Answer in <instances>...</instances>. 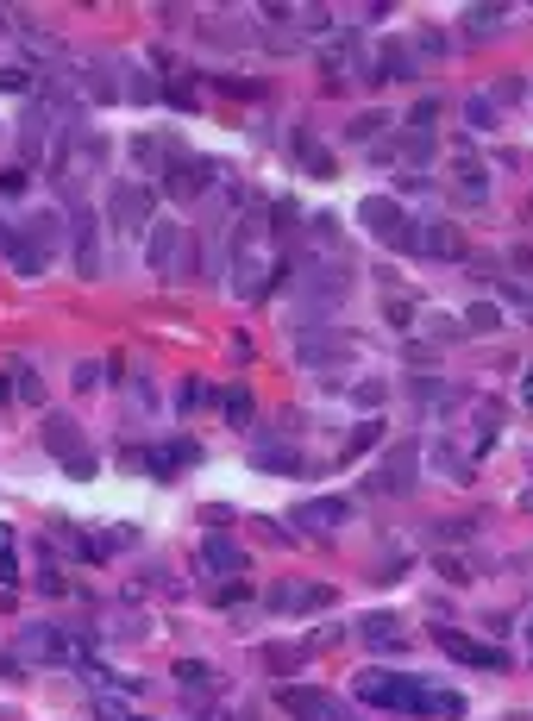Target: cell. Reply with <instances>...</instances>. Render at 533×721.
<instances>
[{
    "label": "cell",
    "mask_w": 533,
    "mask_h": 721,
    "mask_svg": "<svg viewBox=\"0 0 533 721\" xmlns=\"http://www.w3.org/2000/svg\"><path fill=\"white\" fill-rule=\"evenodd\" d=\"M0 95H32V69L26 63H0Z\"/></svg>",
    "instance_id": "83f0119b"
},
{
    "label": "cell",
    "mask_w": 533,
    "mask_h": 721,
    "mask_svg": "<svg viewBox=\"0 0 533 721\" xmlns=\"http://www.w3.org/2000/svg\"><path fill=\"white\" fill-rule=\"evenodd\" d=\"M358 220L370 226V239H383L389 251H396V245H402V232H408V214H402V201H389V195H364Z\"/></svg>",
    "instance_id": "8fae6325"
},
{
    "label": "cell",
    "mask_w": 533,
    "mask_h": 721,
    "mask_svg": "<svg viewBox=\"0 0 533 721\" xmlns=\"http://www.w3.org/2000/svg\"><path fill=\"white\" fill-rule=\"evenodd\" d=\"M521 408H533V370L521 377Z\"/></svg>",
    "instance_id": "74e56055"
},
{
    "label": "cell",
    "mask_w": 533,
    "mask_h": 721,
    "mask_svg": "<svg viewBox=\"0 0 533 721\" xmlns=\"http://www.w3.org/2000/svg\"><path fill=\"white\" fill-rule=\"evenodd\" d=\"M69 239H76V276H101V220L88 214V207H76Z\"/></svg>",
    "instance_id": "4fadbf2b"
},
{
    "label": "cell",
    "mask_w": 533,
    "mask_h": 721,
    "mask_svg": "<svg viewBox=\"0 0 533 721\" xmlns=\"http://www.w3.org/2000/svg\"><path fill=\"white\" fill-rule=\"evenodd\" d=\"M201 558H207V565H214V571H226V577H245V552H239L233 540H226L220 527L207 533V546H201Z\"/></svg>",
    "instance_id": "ac0fdd59"
},
{
    "label": "cell",
    "mask_w": 533,
    "mask_h": 721,
    "mask_svg": "<svg viewBox=\"0 0 533 721\" xmlns=\"http://www.w3.org/2000/svg\"><path fill=\"white\" fill-rule=\"evenodd\" d=\"M527 640H533V615H527Z\"/></svg>",
    "instance_id": "ab89813d"
},
{
    "label": "cell",
    "mask_w": 533,
    "mask_h": 721,
    "mask_svg": "<svg viewBox=\"0 0 533 721\" xmlns=\"http://www.w3.org/2000/svg\"><path fill=\"white\" fill-rule=\"evenodd\" d=\"M7 251H13V232H7V226H0V258H7Z\"/></svg>",
    "instance_id": "f35d334b"
},
{
    "label": "cell",
    "mask_w": 533,
    "mask_h": 721,
    "mask_svg": "<svg viewBox=\"0 0 533 721\" xmlns=\"http://www.w3.org/2000/svg\"><path fill=\"white\" fill-rule=\"evenodd\" d=\"M295 151H301V164H308L314 176H333V157L320 151V145H308V138H295Z\"/></svg>",
    "instance_id": "4dcf8cb0"
},
{
    "label": "cell",
    "mask_w": 533,
    "mask_h": 721,
    "mask_svg": "<svg viewBox=\"0 0 533 721\" xmlns=\"http://www.w3.org/2000/svg\"><path fill=\"white\" fill-rule=\"evenodd\" d=\"M13 377H19L13 389H19V395H26V402H44V383L32 377V370H13Z\"/></svg>",
    "instance_id": "e575fe53"
},
{
    "label": "cell",
    "mask_w": 533,
    "mask_h": 721,
    "mask_svg": "<svg viewBox=\"0 0 533 721\" xmlns=\"http://www.w3.org/2000/svg\"><path fill=\"white\" fill-rule=\"evenodd\" d=\"M496 327H502L496 301H477V308H465V333H496Z\"/></svg>",
    "instance_id": "f1b7e54d"
},
{
    "label": "cell",
    "mask_w": 533,
    "mask_h": 721,
    "mask_svg": "<svg viewBox=\"0 0 533 721\" xmlns=\"http://www.w3.org/2000/svg\"><path fill=\"white\" fill-rule=\"evenodd\" d=\"M7 665H69V671H82V665H88V640L69 634V627L38 621V627H19Z\"/></svg>",
    "instance_id": "3957f363"
},
{
    "label": "cell",
    "mask_w": 533,
    "mask_h": 721,
    "mask_svg": "<svg viewBox=\"0 0 533 721\" xmlns=\"http://www.w3.org/2000/svg\"><path fill=\"white\" fill-rule=\"evenodd\" d=\"M207 721H226V715H207Z\"/></svg>",
    "instance_id": "60d3db41"
},
{
    "label": "cell",
    "mask_w": 533,
    "mask_h": 721,
    "mask_svg": "<svg viewBox=\"0 0 533 721\" xmlns=\"http://www.w3.org/2000/svg\"><path fill=\"white\" fill-rule=\"evenodd\" d=\"M176 684H182V690H195V696H207V690H220V671H214V665H201V659H182V665H176Z\"/></svg>",
    "instance_id": "7402d4cb"
},
{
    "label": "cell",
    "mask_w": 533,
    "mask_h": 721,
    "mask_svg": "<svg viewBox=\"0 0 533 721\" xmlns=\"http://www.w3.org/2000/svg\"><path fill=\"white\" fill-rule=\"evenodd\" d=\"M433 640H439V653L458 659V665H477V671H502V665H508L502 646H483V640H471V634H458V627H439Z\"/></svg>",
    "instance_id": "30bf717a"
},
{
    "label": "cell",
    "mask_w": 533,
    "mask_h": 721,
    "mask_svg": "<svg viewBox=\"0 0 533 721\" xmlns=\"http://www.w3.org/2000/svg\"><path fill=\"white\" fill-rule=\"evenodd\" d=\"M377 439H383V421H364V427L352 433V446H345V458H358V452H370V446H377Z\"/></svg>",
    "instance_id": "d6a6232c"
},
{
    "label": "cell",
    "mask_w": 533,
    "mask_h": 721,
    "mask_svg": "<svg viewBox=\"0 0 533 721\" xmlns=\"http://www.w3.org/2000/svg\"><path fill=\"white\" fill-rule=\"evenodd\" d=\"M63 132H69V145L57 151V164H51L57 176H51V182H57L63 195H82V182L107 164V145H101L95 132H82V126H63Z\"/></svg>",
    "instance_id": "5b68a950"
},
{
    "label": "cell",
    "mask_w": 533,
    "mask_h": 721,
    "mask_svg": "<svg viewBox=\"0 0 533 721\" xmlns=\"http://www.w3.org/2000/svg\"><path fill=\"white\" fill-rule=\"evenodd\" d=\"M107 220L120 226V232H145L157 220V201L145 182H113V195H107Z\"/></svg>",
    "instance_id": "52a82bcc"
},
{
    "label": "cell",
    "mask_w": 533,
    "mask_h": 721,
    "mask_svg": "<svg viewBox=\"0 0 533 721\" xmlns=\"http://www.w3.org/2000/svg\"><path fill=\"white\" fill-rule=\"evenodd\" d=\"M452 182H458V195H465L471 207L490 201V170H483L477 157H458V164H452Z\"/></svg>",
    "instance_id": "e0dca14e"
},
{
    "label": "cell",
    "mask_w": 533,
    "mask_h": 721,
    "mask_svg": "<svg viewBox=\"0 0 533 721\" xmlns=\"http://www.w3.org/2000/svg\"><path fill=\"white\" fill-rule=\"evenodd\" d=\"M289 521H295V527H308V533H333V527L352 521V502H339V496H314V502H301Z\"/></svg>",
    "instance_id": "5bb4252c"
},
{
    "label": "cell",
    "mask_w": 533,
    "mask_h": 721,
    "mask_svg": "<svg viewBox=\"0 0 533 721\" xmlns=\"http://www.w3.org/2000/svg\"><path fill=\"white\" fill-rule=\"evenodd\" d=\"M57 245H63V226H57V214H32L26 226L13 232V270L19 276H44L51 270V258H57Z\"/></svg>",
    "instance_id": "277c9868"
},
{
    "label": "cell",
    "mask_w": 533,
    "mask_h": 721,
    "mask_svg": "<svg viewBox=\"0 0 533 721\" xmlns=\"http://www.w3.org/2000/svg\"><path fill=\"white\" fill-rule=\"evenodd\" d=\"M502 19H508V7H465V32L471 38H490Z\"/></svg>",
    "instance_id": "cb8c5ba5"
},
{
    "label": "cell",
    "mask_w": 533,
    "mask_h": 721,
    "mask_svg": "<svg viewBox=\"0 0 533 721\" xmlns=\"http://www.w3.org/2000/svg\"><path fill=\"white\" fill-rule=\"evenodd\" d=\"M145 258L157 276H182L189 270V239H182V226L176 220H151V245H145Z\"/></svg>",
    "instance_id": "ba28073f"
},
{
    "label": "cell",
    "mask_w": 533,
    "mask_h": 721,
    "mask_svg": "<svg viewBox=\"0 0 533 721\" xmlns=\"http://www.w3.org/2000/svg\"><path fill=\"white\" fill-rule=\"evenodd\" d=\"M352 395H358V408H377V402H383V383H358Z\"/></svg>",
    "instance_id": "d590c367"
},
{
    "label": "cell",
    "mask_w": 533,
    "mask_h": 721,
    "mask_svg": "<svg viewBox=\"0 0 533 721\" xmlns=\"http://www.w3.org/2000/svg\"><path fill=\"white\" fill-rule=\"evenodd\" d=\"M465 120H471V132H496V101L490 95H471L465 101Z\"/></svg>",
    "instance_id": "4316f807"
},
{
    "label": "cell",
    "mask_w": 533,
    "mask_h": 721,
    "mask_svg": "<svg viewBox=\"0 0 533 721\" xmlns=\"http://www.w3.org/2000/svg\"><path fill=\"white\" fill-rule=\"evenodd\" d=\"M0 195H26V164H7V170H0Z\"/></svg>",
    "instance_id": "836d02e7"
},
{
    "label": "cell",
    "mask_w": 533,
    "mask_h": 721,
    "mask_svg": "<svg viewBox=\"0 0 533 721\" xmlns=\"http://www.w3.org/2000/svg\"><path fill=\"white\" fill-rule=\"evenodd\" d=\"M44 452L57 464H69V477H95V452H88V439H82V427L69 421V414H51V421H44Z\"/></svg>",
    "instance_id": "8992f818"
},
{
    "label": "cell",
    "mask_w": 533,
    "mask_h": 721,
    "mask_svg": "<svg viewBox=\"0 0 533 721\" xmlns=\"http://www.w3.org/2000/svg\"><path fill=\"white\" fill-rule=\"evenodd\" d=\"M333 602V590H320V584H276L270 590V609H283V615H295V609H327Z\"/></svg>",
    "instance_id": "2e32d148"
},
{
    "label": "cell",
    "mask_w": 533,
    "mask_h": 721,
    "mask_svg": "<svg viewBox=\"0 0 533 721\" xmlns=\"http://www.w3.org/2000/svg\"><path fill=\"white\" fill-rule=\"evenodd\" d=\"M433 464H439V471H446L452 483H471V471H477V458H465L458 446H446V439L433 446Z\"/></svg>",
    "instance_id": "603a6c76"
},
{
    "label": "cell",
    "mask_w": 533,
    "mask_h": 721,
    "mask_svg": "<svg viewBox=\"0 0 533 721\" xmlns=\"http://www.w3.org/2000/svg\"><path fill=\"white\" fill-rule=\"evenodd\" d=\"M421 258H465V239L446 226V220H427V239H421Z\"/></svg>",
    "instance_id": "d6986e66"
},
{
    "label": "cell",
    "mask_w": 533,
    "mask_h": 721,
    "mask_svg": "<svg viewBox=\"0 0 533 721\" xmlns=\"http://www.w3.org/2000/svg\"><path fill=\"white\" fill-rule=\"evenodd\" d=\"M132 721H145V715H132Z\"/></svg>",
    "instance_id": "b9f144b4"
},
{
    "label": "cell",
    "mask_w": 533,
    "mask_h": 721,
    "mask_svg": "<svg viewBox=\"0 0 533 721\" xmlns=\"http://www.w3.org/2000/svg\"><path fill=\"white\" fill-rule=\"evenodd\" d=\"M251 464H258V471H301V452L283 446V439H264V446L251 452Z\"/></svg>",
    "instance_id": "44dd1931"
},
{
    "label": "cell",
    "mask_w": 533,
    "mask_h": 721,
    "mask_svg": "<svg viewBox=\"0 0 533 721\" xmlns=\"http://www.w3.org/2000/svg\"><path fill=\"white\" fill-rule=\"evenodd\" d=\"M95 715H101V721H132L126 696H107V690H95Z\"/></svg>",
    "instance_id": "1f68e13d"
},
{
    "label": "cell",
    "mask_w": 533,
    "mask_h": 721,
    "mask_svg": "<svg viewBox=\"0 0 533 721\" xmlns=\"http://www.w3.org/2000/svg\"><path fill=\"white\" fill-rule=\"evenodd\" d=\"M358 703H370V709H402V715H439V721H458V715H465V696H458V690H433V684H421V678L377 671V665L358 671Z\"/></svg>",
    "instance_id": "6da1fadb"
},
{
    "label": "cell",
    "mask_w": 533,
    "mask_h": 721,
    "mask_svg": "<svg viewBox=\"0 0 533 721\" xmlns=\"http://www.w3.org/2000/svg\"><path fill=\"white\" fill-rule=\"evenodd\" d=\"M19 577V540H13V527H0V584H13Z\"/></svg>",
    "instance_id": "f546056e"
},
{
    "label": "cell",
    "mask_w": 533,
    "mask_h": 721,
    "mask_svg": "<svg viewBox=\"0 0 533 721\" xmlns=\"http://www.w3.org/2000/svg\"><path fill=\"white\" fill-rule=\"evenodd\" d=\"M157 176H164V189H170L176 201H195V195L207 189V176H226V170H214L207 157H189V151H176V157H170V164L157 170Z\"/></svg>",
    "instance_id": "9c48e42d"
},
{
    "label": "cell",
    "mask_w": 533,
    "mask_h": 721,
    "mask_svg": "<svg viewBox=\"0 0 533 721\" xmlns=\"http://www.w3.org/2000/svg\"><path fill=\"white\" fill-rule=\"evenodd\" d=\"M101 383V364H76V389H95Z\"/></svg>",
    "instance_id": "8d00e7d4"
},
{
    "label": "cell",
    "mask_w": 533,
    "mask_h": 721,
    "mask_svg": "<svg viewBox=\"0 0 533 721\" xmlns=\"http://www.w3.org/2000/svg\"><path fill=\"white\" fill-rule=\"evenodd\" d=\"M383 126H389V113H358V120L345 126V138H352V145H370V138H383Z\"/></svg>",
    "instance_id": "484cf974"
},
{
    "label": "cell",
    "mask_w": 533,
    "mask_h": 721,
    "mask_svg": "<svg viewBox=\"0 0 533 721\" xmlns=\"http://www.w3.org/2000/svg\"><path fill=\"white\" fill-rule=\"evenodd\" d=\"M201 452H195V439H176V446H157V452H145V464L157 477H170V471H182V464H195Z\"/></svg>",
    "instance_id": "ffe728a7"
},
{
    "label": "cell",
    "mask_w": 533,
    "mask_h": 721,
    "mask_svg": "<svg viewBox=\"0 0 533 721\" xmlns=\"http://www.w3.org/2000/svg\"><path fill=\"white\" fill-rule=\"evenodd\" d=\"M276 232L283 226H270L264 214H245L239 226H233V289L245 295V301H264L270 295V283H276Z\"/></svg>",
    "instance_id": "7a4b0ae2"
},
{
    "label": "cell",
    "mask_w": 533,
    "mask_h": 721,
    "mask_svg": "<svg viewBox=\"0 0 533 721\" xmlns=\"http://www.w3.org/2000/svg\"><path fill=\"white\" fill-rule=\"evenodd\" d=\"M358 634H364L370 653H408V627H402L396 615H364Z\"/></svg>",
    "instance_id": "9a60e30c"
},
{
    "label": "cell",
    "mask_w": 533,
    "mask_h": 721,
    "mask_svg": "<svg viewBox=\"0 0 533 721\" xmlns=\"http://www.w3.org/2000/svg\"><path fill=\"white\" fill-rule=\"evenodd\" d=\"M220 408H226V421H233V427H251V389H245V383L226 389V395H220Z\"/></svg>",
    "instance_id": "d4e9b609"
},
{
    "label": "cell",
    "mask_w": 533,
    "mask_h": 721,
    "mask_svg": "<svg viewBox=\"0 0 533 721\" xmlns=\"http://www.w3.org/2000/svg\"><path fill=\"white\" fill-rule=\"evenodd\" d=\"M283 709H289L295 721H352L339 696H327V690H301V684L283 690Z\"/></svg>",
    "instance_id": "7c38bea8"
}]
</instances>
